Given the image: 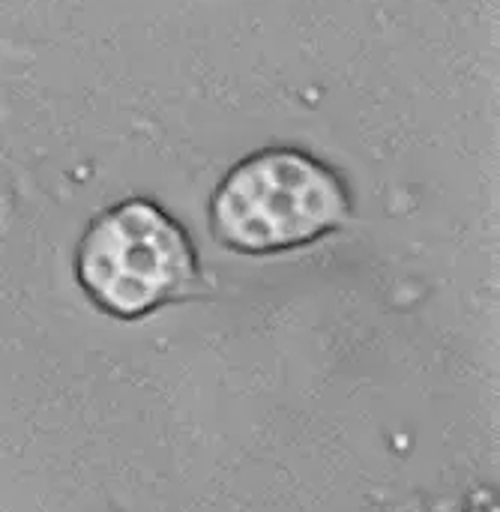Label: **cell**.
<instances>
[{"instance_id": "cell-3", "label": "cell", "mask_w": 500, "mask_h": 512, "mask_svg": "<svg viewBox=\"0 0 500 512\" xmlns=\"http://www.w3.org/2000/svg\"><path fill=\"white\" fill-rule=\"evenodd\" d=\"M465 512H495V501H492V495H477Z\"/></svg>"}, {"instance_id": "cell-2", "label": "cell", "mask_w": 500, "mask_h": 512, "mask_svg": "<svg viewBox=\"0 0 500 512\" xmlns=\"http://www.w3.org/2000/svg\"><path fill=\"white\" fill-rule=\"evenodd\" d=\"M72 273L84 300L114 321L150 318L207 288L189 228L147 195H129L84 225Z\"/></svg>"}, {"instance_id": "cell-1", "label": "cell", "mask_w": 500, "mask_h": 512, "mask_svg": "<svg viewBox=\"0 0 500 512\" xmlns=\"http://www.w3.org/2000/svg\"><path fill=\"white\" fill-rule=\"evenodd\" d=\"M354 210V189L333 162L297 144H267L219 177L207 228L225 252L276 258L339 234Z\"/></svg>"}]
</instances>
